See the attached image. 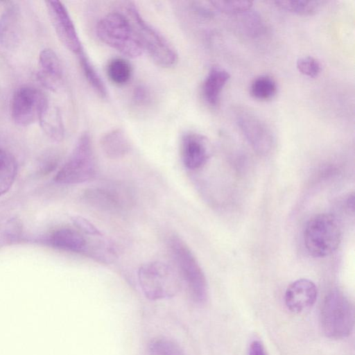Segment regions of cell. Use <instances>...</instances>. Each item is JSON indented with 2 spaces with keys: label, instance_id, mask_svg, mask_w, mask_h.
I'll return each instance as SVG.
<instances>
[{
  "label": "cell",
  "instance_id": "1",
  "mask_svg": "<svg viewBox=\"0 0 355 355\" xmlns=\"http://www.w3.org/2000/svg\"><path fill=\"white\" fill-rule=\"evenodd\" d=\"M96 31L102 42L125 57L136 58L144 51L130 19L120 12L105 15L98 22Z\"/></svg>",
  "mask_w": 355,
  "mask_h": 355
},
{
  "label": "cell",
  "instance_id": "2",
  "mask_svg": "<svg viewBox=\"0 0 355 355\" xmlns=\"http://www.w3.org/2000/svg\"><path fill=\"white\" fill-rule=\"evenodd\" d=\"M126 12L145 49L152 60L162 68H171L178 61V54L171 43L141 15L135 4L128 2Z\"/></svg>",
  "mask_w": 355,
  "mask_h": 355
},
{
  "label": "cell",
  "instance_id": "3",
  "mask_svg": "<svg viewBox=\"0 0 355 355\" xmlns=\"http://www.w3.org/2000/svg\"><path fill=\"white\" fill-rule=\"evenodd\" d=\"M168 243L191 298L198 304H204L208 295L207 283L198 261L187 245L178 236L171 235Z\"/></svg>",
  "mask_w": 355,
  "mask_h": 355
},
{
  "label": "cell",
  "instance_id": "4",
  "mask_svg": "<svg viewBox=\"0 0 355 355\" xmlns=\"http://www.w3.org/2000/svg\"><path fill=\"white\" fill-rule=\"evenodd\" d=\"M320 322L324 334L331 339L349 336L354 326V310L349 300L341 292L333 291L325 297Z\"/></svg>",
  "mask_w": 355,
  "mask_h": 355
},
{
  "label": "cell",
  "instance_id": "5",
  "mask_svg": "<svg viewBox=\"0 0 355 355\" xmlns=\"http://www.w3.org/2000/svg\"><path fill=\"white\" fill-rule=\"evenodd\" d=\"M303 239L311 255L324 257L332 254L341 241V230L336 218L329 214L314 216L305 225Z\"/></svg>",
  "mask_w": 355,
  "mask_h": 355
},
{
  "label": "cell",
  "instance_id": "6",
  "mask_svg": "<svg viewBox=\"0 0 355 355\" xmlns=\"http://www.w3.org/2000/svg\"><path fill=\"white\" fill-rule=\"evenodd\" d=\"M138 281L144 294L151 300L172 297L181 288L180 277L173 268L159 261L143 264L138 270Z\"/></svg>",
  "mask_w": 355,
  "mask_h": 355
},
{
  "label": "cell",
  "instance_id": "7",
  "mask_svg": "<svg viewBox=\"0 0 355 355\" xmlns=\"http://www.w3.org/2000/svg\"><path fill=\"white\" fill-rule=\"evenodd\" d=\"M96 173V164L91 137L88 132H84L54 180L62 184H79L93 179Z\"/></svg>",
  "mask_w": 355,
  "mask_h": 355
},
{
  "label": "cell",
  "instance_id": "8",
  "mask_svg": "<svg viewBox=\"0 0 355 355\" xmlns=\"http://www.w3.org/2000/svg\"><path fill=\"white\" fill-rule=\"evenodd\" d=\"M49 103L44 93L32 86H21L14 92L10 102L13 121L21 126L40 121Z\"/></svg>",
  "mask_w": 355,
  "mask_h": 355
},
{
  "label": "cell",
  "instance_id": "9",
  "mask_svg": "<svg viewBox=\"0 0 355 355\" xmlns=\"http://www.w3.org/2000/svg\"><path fill=\"white\" fill-rule=\"evenodd\" d=\"M236 123L242 134L259 155H267L275 146V137L270 128L259 116L245 108L235 112Z\"/></svg>",
  "mask_w": 355,
  "mask_h": 355
},
{
  "label": "cell",
  "instance_id": "10",
  "mask_svg": "<svg viewBox=\"0 0 355 355\" xmlns=\"http://www.w3.org/2000/svg\"><path fill=\"white\" fill-rule=\"evenodd\" d=\"M46 4L58 37L68 50L78 55L84 49L66 7L59 1H48Z\"/></svg>",
  "mask_w": 355,
  "mask_h": 355
},
{
  "label": "cell",
  "instance_id": "11",
  "mask_svg": "<svg viewBox=\"0 0 355 355\" xmlns=\"http://www.w3.org/2000/svg\"><path fill=\"white\" fill-rule=\"evenodd\" d=\"M180 151L184 165L190 170L202 167L210 156L207 139L202 135L193 132L182 135Z\"/></svg>",
  "mask_w": 355,
  "mask_h": 355
},
{
  "label": "cell",
  "instance_id": "12",
  "mask_svg": "<svg viewBox=\"0 0 355 355\" xmlns=\"http://www.w3.org/2000/svg\"><path fill=\"white\" fill-rule=\"evenodd\" d=\"M318 297L315 284L308 279H299L292 282L284 295L285 304L293 313H301L315 304Z\"/></svg>",
  "mask_w": 355,
  "mask_h": 355
},
{
  "label": "cell",
  "instance_id": "13",
  "mask_svg": "<svg viewBox=\"0 0 355 355\" xmlns=\"http://www.w3.org/2000/svg\"><path fill=\"white\" fill-rule=\"evenodd\" d=\"M83 197L89 205L106 211L120 210L128 203V198L121 190L112 188H89L84 191Z\"/></svg>",
  "mask_w": 355,
  "mask_h": 355
},
{
  "label": "cell",
  "instance_id": "14",
  "mask_svg": "<svg viewBox=\"0 0 355 355\" xmlns=\"http://www.w3.org/2000/svg\"><path fill=\"white\" fill-rule=\"evenodd\" d=\"M92 240L87 239L79 230L61 228L55 230L50 237V243L54 248L81 253L89 257L94 244Z\"/></svg>",
  "mask_w": 355,
  "mask_h": 355
},
{
  "label": "cell",
  "instance_id": "15",
  "mask_svg": "<svg viewBox=\"0 0 355 355\" xmlns=\"http://www.w3.org/2000/svg\"><path fill=\"white\" fill-rule=\"evenodd\" d=\"M21 34V15L15 5L8 7L0 16V44L4 48H15Z\"/></svg>",
  "mask_w": 355,
  "mask_h": 355
},
{
  "label": "cell",
  "instance_id": "16",
  "mask_svg": "<svg viewBox=\"0 0 355 355\" xmlns=\"http://www.w3.org/2000/svg\"><path fill=\"white\" fill-rule=\"evenodd\" d=\"M41 70L38 76L46 87L56 89L63 77V70L60 60L56 53L50 49L42 50L39 55Z\"/></svg>",
  "mask_w": 355,
  "mask_h": 355
},
{
  "label": "cell",
  "instance_id": "17",
  "mask_svg": "<svg viewBox=\"0 0 355 355\" xmlns=\"http://www.w3.org/2000/svg\"><path fill=\"white\" fill-rule=\"evenodd\" d=\"M230 78L229 72L220 67H214L209 70L202 86L203 97L209 105H218L221 91Z\"/></svg>",
  "mask_w": 355,
  "mask_h": 355
},
{
  "label": "cell",
  "instance_id": "18",
  "mask_svg": "<svg viewBox=\"0 0 355 355\" xmlns=\"http://www.w3.org/2000/svg\"><path fill=\"white\" fill-rule=\"evenodd\" d=\"M100 143L102 150L110 159L123 157L131 150L130 139L121 128L108 131L102 137Z\"/></svg>",
  "mask_w": 355,
  "mask_h": 355
},
{
  "label": "cell",
  "instance_id": "19",
  "mask_svg": "<svg viewBox=\"0 0 355 355\" xmlns=\"http://www.w3.org/2000/svg\"><path fill=\"white\" fill-rule=\"evenodd\" d=\"M17 172L15 157L8 151L0 149V196L12 187Z\"/></svg>",
  "mask_w": 355,
  "mask_h": 355
},
{
  "label": "cell",
  "instance_id": "20",
  "mask_svg": "<svg viewBox=\"0 0 355 355\" xmlns=\"http://www.w3.org/2000/svg\"><path fill=\"white\" fill-rule=\"evenodd\" d=\"M83 73L93 90L102 98L107 96V88L89 58L83 51L78 55Z\"/></svg>",
  "mask_w": 355,
  "mask_h": 355
},
{
  "label": "cell",
  "instance_id": "21",
  "mask_svg": "<svg viewBox=\"0 0 355 355\" xmlns=\"http://www.w3.org/2000/svg\"><path fill=\"white\" fill-rule=\"evenodd\" d=\"M106 74L112 83L122 86L130 81L132 75V68L125 59L115 58L107 62Z\"/></svg>",
  "mask_w": 355,
  "mask_h": 355
},
{
  "label": "cell",
  "instance_id": "22",
  "mask_svg": "<svg viewBox=\"0 0 355 355\" xmlns=\"http://www.w3.org/2000/svg\"><path fill=\"white\" fill-rule=\"evenodd\" d=\"M250 92L252 97L259 101L272 98L277 92L275 79L269 75L256 77L251 83Z\"/></svg>",
  "mask_w": 355,
  "mask_h": 355
},
{
  "label": "cell",
  "instance_id": "23",
  "mask_svg": "<svg viewBox=\"0 0 355 355\" xmlns=\"http://www.w3.org/2000/svg\"><path fill=\"white\" fill-rule=\"evenodd\" d=\"M39 121L49 137L54 140L62 139L64 135L63 126L60 113L56 109H52L49 105Z\"/></svg>",
  "mask_w": 355,
  "mask_h": 355
},
{
  "label": "cell",
  "instance_id": "24",
  "mask_svg": "<svg viewBox=\"0 0 355 355\" xmlns=\"http://www.w3.org/2000/svg\"><path fill=\"white\" fill-rule=\"evenodd\" d=\"M322 1H275L274 3L281 9L302 15L314 14Z\"/></svg>",
  "mask_w": 355,
  "mask_h": 355
},
{
  "label": "cell",
  "instance_id": "25",
  "mask_svg": "<svg viewBox=\"0 0 355 355\" xmlns=\"http://www.w3.org/2000/svg\"><path fill=\"white\" fill-rule=\"evenodd\" d=\"M146 355H185L181 347L174 341L157 338L148 345Z\"/></svg>",
  "mask_w": 355,
  "mask_h": 355
},
{
  "label": "cell",
  "instance_id": "26",
  "mask_svg": "<svg viewBox=\"0 0 355 355\" xmlns=\"http://www.w3.org/2000/svg\"><path fill=\"white\" fill-rule=\"evenodd\" d=\"M212 7L225 14H240L250 10L252 2L250 1H209Z\"/></svg>",
  "mask_w": 355,
  "mask_h": 355
},
{
  "label": "cell",
  "instance_id": "27",
  "mask_svg": "<svg viewBox=\"0 0 355 355\" xmlns=\"http://www.w3.org/2000/svg\"><path fill=\"white\" fill-rule=\"evenodd\" d=\"M296 67L301 73L310 78L317 77L321 71L320 62L312 56L299 58L296 62Z\"/></svg>",
  "mask_w": 355,
  "mask_h": 355
},
{
  "label": "cell",
  "instance_id": "28",
  "mask_svg": "<svg viewBox=\"0 0 355 355\" xmlns=\"http://www.w3.org/2000/svg\"><path fill=\"white\" fill-rule=\"evenodd\" d=\"M71 220L76 228L83 234L94 236H103V233L87 218L80 216H74L71 217Z\"/></svg>",
  "mask_w": 355,
  "mask_h": 355
},
{
  "label": "cell",
  "instance_id": "29",
  "mask_svg": "<svg viewBox=\"0 0 355 355\" xmlns=\"http://www.w3.org/2000/svg\"><path fill=\"white\" fill-rule=\"evenodd\" d=\"M132 98L137 105H144L149 98L148 92L144 86L139 85L134 89Z\"/></svg>",
  "mask_w": 355,
  "mask_h": 355
},
{
  "label": "cell",
  "instance_id": "30",
  "mask_svg": "<svg viewBox=\"0 0 355 355\" xmlns=\"http://www.w3.org/2000/svg\"><path fill=\"white\" fill-rule=\"evenodd\" d=\"M248 355H268L263 345L259 340H253L249 347Z\"/></svg>",
  "mask_w": 355,
  "mask_h": 355
}]
</instances>
